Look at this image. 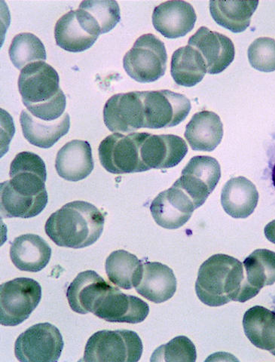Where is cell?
I'll return each mask as SVG.
<instances>
[{
  "label": "cell",
  "mask_w": 275,
  "mask_h": 362,
  "mask_svg": "<svg viewBox=\"0 0 275 362\" xmlns=\"http://www.w3.org/2000/svg\"><path fill=\"white\" fill-rule=\"evenodd\" d=\"M196 291L204 304L213 308L231 301L245 303L259 293L249 285L243 264L223 254L213 255L202 264Z\"/></svg>",
  "instance_id": "1"
},
{
  "label": "cell",
  "mask_w": 275,
  "mask_h": 362,
  "mask_svg": "<svg viewBox=\"0 0 275 362\" xmlns=\"http://www.w3.org/2000/svg\"><path fill=\"white\" fill-rule=\"evenodd\" d=\"M105 223V214L93 204L74 201L51 215L45 230L57 245L78 249L95 244Z\"/></svg>",
  "instance_id": "2"
},
{
  "label": "cell",
  "mask_w": 275,
  "mask_h": 362,
  "mask_svg": "<svg viewBox=\"0 0 275 362\" xmlns=\"http://www.w3.org/2000/svg\"><path fill=\"white\" fill-rule=\"evenodd\" d=\"M147 134V132H133L109 135L99 146L102 166L114 175L148 171L141 155V145Z\"/></svg>",
  "instance_id": "3"
},
{
  "label": "cell",
  "mask_w": 275,
  "mask_h": 362,
  "mask_svg": "<svg viewBox=\"0 0 275 362\" xmlns=\"http://www.w3.org/2000/svg\"><path fill=\"white\" fill-rule=\"evenodd\" d=\"M143 343L129 330L100 331L91 336L83 361L136 362L143 354Z\"/></svg>",
  "instance_id": "4"
},
{
  "label": "cell",
  "mask_w": 275,
  "mask_h": 362,
  "mask_svg": "<svg viewBox=\"0 0 275 362\" xmlns=\"http://www.w3.org/2000/svg\"><path fill=\"white\" fill-rule=\"evenodd\" d=\"M168 54L164 42L153 34L148 33L134 42L124 57L123 66L134 81L153 83L166 71Z\"/></svg>",
  "instance_id": "5"
},
{
  "label": "cell",
  "mask_w": 275,
  "mask_h": 362,
  "mask_svg": "<svg viewBox=\"0 0 275 362\" xmlns=\"http://www.w3.org/2000/svg\"><path fill=\"white\" fill-rule=\"evenodd\" d=\"M42 298L39 283L29 278H17L0 286V323L17 326L27 320Z\"/></svg>",
  "instance_id": "6"
},
{
  "label": "cell",
  "mask_w": 275,
  "mask_h": 362,
  "mask_svg": "<svg viewBox=\"0 0 275 362\" xmlns=\"http://www.w3.org/2000/svg\"><path fill=\"white\" fill-rule=\"evenodd\" d=\"M64 343L59 328L45 322L33 325L16 339L15 354L21 362H55Z\"/></svg>",
  "instance_id": "7"
},
{
  "label": "cell",
  "mask_w": 275,
  "mask_h": 362,
  "mask_svg": "<svg viewBox=\"0 0 275 362\" xmlns=\"http://www.w3.org/2000/svg\"><path fill=\"white\" fill-rule=\"evenodd\" d=\"M142 93L146 129L175 127L187 119L192 109L190 100L185 95L169 90Z\"/></svg>",
  "instance_id": "8"
},
{
  "label": "cell",
  "mask_w": 275,
  "mask_h": 362,
  "mask_svg": "<svg viewBox=\"0 0 275 362\" xmlns=\"http://www.w3.org/2000/svg\"><path fill=\"white\" fill-rule=\"evenodd\" d=\"M59 74L45 62H33L23 68L18 89L23 103L28 109L49 103L60 96Z\"/></svg>",
  "instance_id": "9"
},
{
  "label": "cell",
  "mask_w": 275,
  "mask_h": 362,
  "mask_svg": "<svg viewBox=\"0 0 275 362\" xmlns=\"http://www.w3.org/2000/svg\"><path fill=\"white\" fill-rule=\"evenodd\" d=\"M221 177V165L216 158L198 156L191 158L174 185L186 192L197 209L204 205Z\"/></svg>",
  "instance_id": "10"
},
{
  "label": "cell",
  "mask_w": 275,
  "mask_h": 362,
  "mask_svg": "<svg viewBox=\"0 0 275 362\" xmlns=\"http://www.w3.org/2000/svg\"><path fill=\"white\" fill-rule=\"evenodd\" d=\"M104 120L115 133H133L145 127V110L142 92L115 95L104 108Z\"/></svg>",
  "instance_id": "11"
},
{
  "label": "cell",
  "mask_w": 275,
  "mask_h": 362,
  "mask_svg": "<svg viewBox=\"0 0 275 362\" xmlns=\"http://www.w3.org/2000/svg\"><path fill=\"white\" fill-rule=\"evenodd\" d=\"M148 313L150 307L143 300L111 286L98 300L93 313L109 322L137 324L143 322Z\"/></svg>",
  "instance_id": "12"
},
{
  "label": "cell",
  "mask_w": 275,
  "mask_h": 362,
  "mask_svg": "<svg viewBox=\"0 0 275 362\" xmlns=\"http://www.w3.org/2000/svg\"><path fill=\"white\" fill-rule=\"evenodd\" d=\"M11 188L18 194L28 197H37L47 192L45 181L47 179V166L42 158L31 152L18 153L10 166Z\"/></svg>",
  "instance_id": "13"
},
{
  "label": "cell",
  "mask_w": 275,
  "mask_h": 362,
  "mask_svg": "<svg viewBox=\"0 0 275 362\" xmlns=\"http://www.w3.org/2000/svg\"><path fill=\"white\" fill-rule=\"evenodd\" d=\"M194 209L191 198L175 185L160 192L151 206L156 223L167 230H177L185 225Z\"/></svg>",
  "instance_id": "14"
},
{
  "label": "cell",
  "mask_w": 275,
  "mask_h": 362,
  "mask_svg": "<svg viewBox=\"0 0 275 362\" xmlns=\"http://www.w3.org/2000/svg\"><path fill=\"white\" fill-rule=\"evenodd\" d=\"M188 45L201 53L210 74L223 72L235 59L233 41L206 27L199 28L189 40Z\"/></svg>",
  "instance_id": "15"
},
{
  "label": "cell",
  "mask_w": 275,
  "mask_h": 362,
  "mask_svg": "<svg viewBox=\"0 0 275 362\" xmlns=\"http://www.w3.org/2000/svg\"><path fill=\"white\" fill-rule=\"evenodd\" d=\"M187 153L186 141L174 134L148 133L141 148L142 161L148 170L175 167Z\"/></svg>",
  "instance_id": "16"
},
{
  "label": "cell",
  "mask_w": 275,
  "mask_h": 362,
  "mask_svg": "<svg viewBox=\"0 0 275 362\" xmlns=\"http://www.w3.org/2000/svg\"><path fill=\"white\" fill-rule=\"evenodd\" d=\"M197 16L193 6L185 1H167L154 9L155 29L168 39L185 37L196 25Z\"/></svg>",
  "instance_id": "17"
},
{
  "label": "cell",
  "mask_w": 275,
  "mask_h": 362,
  "mask_svg": "<svg viewBox=\"0 0 275 362\" xmlns=\"http://www.w3.org/2000/svg\"><path fill=\"white\" fill-rule=\"evenodd\" d=\"M111 286L93 270L78 274L69 286L66 298L71 308L78 314L93 313L98 300L110 290Z\"/></svg>",
  "instance_id": "18"
},
{
  "label": "cell",
  "mask_w": 275,
  "mask_h": 362,
  "mask_svg": "<svg viewBox=\"0 0 275 362\" xmlns=\"http://www.w3.org/2000/svg\"><path fill=\"white\" fill-rule=\"evenodd\" d=\"M93 151L88 141L74 140L57 153L55 168L57 174L68 181L77 182L86 178L94 169Z\"/></svg>",
  "instance_id": "19"
},
{
  "label": "cell",
  "mask_w": 275,
  "mask_h": 362,
  "mask_svg": "<svg viewBox=\"0 0 275 362\" xmlns=\"http://www.w3.org/2000/svg\"><path fill=\"white\" fill-rule=\"evenodd\" d=\"M52 248L42 237L25 234L16 238L10 247V257L21 271L37 273L48 265Z\"/></svg>",
  "instance_id": "20"
},
{
  "label": "cell",
  "mask_w": 275,
  "mask_h": 362,
  "mask_svg": "<svg viewBox=\"0 0 275 362\" xmlns=\"http://www.w3.org/2000/svg\"><path fill=\"white\" fill-rule=\"evenodd\" d=\"M177 281L174 271L158 262L144 264L139 284L135 288L137 293L148 300L162 303L173 298Z\"/></svg>",
  "instance_id": "21"
},
{
  "label": "cell",
  "mask_w": 275,
  "mask_h": 362,
  "mask_svg": "<svg viewBox=\"0 0 275 362\" xmlns=\"http://www.w3.org/2000/svg\"><path fill=\"white\" fill-rule=\"evenodd\" d=\"M76 14L85 30L98 37L112 30L121 20L119 6L114 0H87L80 4Z\"/></svg>",
  "instance_id": "22"
},
{
  "label": "cell",
  "mask_w": 275,
  "mask_h": 362,
  "mask_svg": "<svg viewBox=\"0 0 275 362\" xmlns=\"http://www.w3.org/2000/svg\"><path fill=\"white\" fill-rule=\"evenodd\" d=\"M20 122L27 141L43 149L53 146L71 128V118L67 112L59 119L47 122L33 116L28 110H24L21 113Z\"/></svg>",
  "instance_id": "23"
},
{
  "label": "cell",
  "mask_w": 275,
  "mask_h": 362,
  "mask_svg": "<svg viewBox=\"0 0 275 362\" xmlns=\"http://www.w3.org/2000/svg\"><path fill=\"white\" fill-rule=\"evenodd\" d=\"M223 133L220 117L204 110L196 113L187 124L185 138L193 151L211 152L221 143Z\"/></svg>",
  "instance_id": "24"
},
{
  "label": "cell",
  "mask_w": 275,
  "mask_h": 362,
  "mask_svg": "<svg viewBox=\"0 0 275 362\" xmlns=\"http://www.w3.org/2000/svg\"><path fill=\"white\" fill-rule=\"evenodd\" d=\"M256 186L245 177L229 180L222 190L224 211L233 218H247L253 214L259 202Z\"/></svg>",
  "instance_id": "25"
},
{
  "label": "cell",
  "mask_w": 275,
  "mask_h": 362,
  "mask_svg": "<svg viewBox=\"0 0 275 362\" xmlns=\"http://www.w3.org/2000/svg\"><path fill=\"white\" fill-rule=\"evenodd\" d=\"M48 204V192L37 197L18 194L7 181L0 185V208L4 218H31L37 216Z\"/></svg>",
  "instance_id": "26"
},
{
  "label": "cell",
  "mask_w": 275,
  "mask_h": 362,
  "mask_svg": "<svg viewBox=\"0 0 275 362\" xmlns=\"http://www.w3.org/2000/svg\"><path fill=\"white\" fill-rule=\"evenodd\" d=\"M170 74L175 82L185 87L197 86L208 73L207 66L201 53L187 45L172 55Z\"/></svg>",
  "instance_id": "27"
},
{
  "label": "cell",
  "mask_w": 275,
  "mask_h": 362,
  "mask_svg": "<svg viewBox=\"0 0 275 362\" xmlns=\"http://www.w3.org/2000/svg\"><path fill=\"white\" fill-rule=\"evenodd\" d=\"M243 326L249 341L263 350L275 349V313L261 305L249 309L244 315Z\"/></svg>",
  "instance_id": "28"
},
{
  "label": "cell",
  "mask_w": 275,
  "mask_h": 362,
  "mask_svg": "<svg viewBox=\"0 0 275 362\" xmlns=\"http://www.w3.org/2000/svg\"><path fill=\"white\" fill-rule=\"evenodd\" d=\"M259 1H211L210 11L213 20L221 27L233 33H242L250 25Z\"/></svg>",
  "instance_id": "29"
},
{
  "label": "cell",
  "mask_w": 275,
  "mask_h": 362,
  "mask_svg": "<svg viewBox=\"0 0 275 362\" xmlns=\"http://www.w3.org/2000/svg\"><path fill=\"white\" fill-rule=\"evenodd\" d=\"M143 267L141 260L124 250L112 252L107 258L105 264L110 281L125 290L136 288L139 284Z\"/></svg>",
  "instance_id": "30"
},
{
  "label": "cell",
  "mask_w": 275,
  "mask_h": 362,
  "mask_svg": "<svg viewBox=\"0 0 275 362\" xmlns=\"http://www.w3.org/2000/svg\"><path fill=\"white\" fill-rule=\"evenodd\" d=\"M54 38L57 45L64 50L82 52L93 47L98 37L85 30L76 17V10H72L57 21Z\"/></svg>",
  "instance_id": "31"
},
{
  "label": "cell",
  "mask_w": 275,
  "mask_h": 362,
  "mask_svg": "<svg viewBox=\"0 0 275 362\" xmlns=\"http://www.w3.org/2000/svg\"><path fill=\"white\" fill-rule=\"evenodd\" d=\"M245 276L249 285L260 291L275 283V252L257 249L244 262Z\"/></svg>",
  "instance_id": "32"
},
{
  "label": "cell",
  "mask_w": 275,
  "mask_h": 362,
  "mask_svg": "<svg viewBox=\"0 0 275 362\" xmlns=\"http://www.w3.org/2000/svg\"><path fill=\"white\" fill-rule=\"evenodd\" d=\"M8 53L11 62L18 70H22L31 63L47 59L43 43L30 33L18 34L11 42Z\"/></svg>",
  "instance_id": "33"
},
{
  "label": "cell",
  "mask_w": 275,
  "mask_h": 362,
  "mask_svg": "<svg viewBox=\"0 0 275 362\" xmlns=\"http://www.w3.org/2000/svg\"><path fill=\"white\" fill-rule=\"evenodd\" d=\"M197 348L185 336H179L157 348L151 361H197Z\"/></svg>",
  "instance_id": "34"
},
{
  "label": "cell",
  "mask_w": 275,
  "mask_h": 362,
  "mask_svg": "<svg viewBox=\"0 0 275 362\" xmlns=\"http://www.w3.org/2000/svg\"><path fill=\"white\" fill-rule=\"evenodd\" d=\"M248 60L254 69L264 73L275 71V40L260 37L249 47Z\"/></svg>",
  "instance_id": "35"
},
{
  "label": "cell",
  "mask_w": 275,
  "mask_h": 362,
  "mask_svg": "<svg viewBox=\"0 0 275 362\" xmlns=\"http://www.w3.org/2000/svg\"><path fill=\"white\" fill-rule=\"evenodd\" d=\"M268 168L271 183L275 188V134L273 135L268 150Z\"/></svg>",
  "instance_id": "36"
},
{
  "label": "cell",
  "mask_w": 275,
  "mask_h": 362,
  "mask_svg": "<svg viewBox=\"0 0 275 362\" xmlns=\"http://www.w3.org/2000/svg\"><path fill=\"white\" fill-rule=\"evenodd\" d=\"M264 233L267 240L275 244V220L267 225Z\"/></svg>",
  "instance_id": "37"
},
{
  "label": "cell",
  "mask_w": 275,
  "mask_h": 362,
  "mask_svg": "<svg viewBox=\"0 0 275 362\" xmlns=\"http://www.w3.org/2000/svg\"><path fill=\"white\" fill-rule=\"evenodd\" d=\"M271 354L275 356V349L271 351Z\"/></svg>",
  "instance_id": "38"
}]
</instances>
